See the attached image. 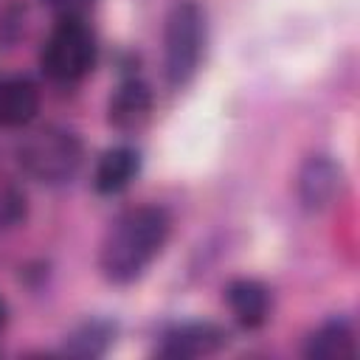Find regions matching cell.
<instances>
[{"label":"cell","instance_id":"obj_1","mask_svg":"<svg viewBox=\"0 0 360 360\" xmlns=\"http://www.w3.org/2000/svg\"><path fill=\"white\" fill-rule=\"evenodd\" d=\"M172 231V219L160 205L127 208L104 233L98 264L107 281L132 284L160 256Z\"/></svg>","mask_w":360,"mask_h":360},{"label":"cell","instance_id":"obj_2","mask_svg":"<svg viewBox=\"0 0 360 360\" xmlns=\"http://www.w3.org/2000/svg\"><path fill=\"white\" fill-rule=\"evenodd\" d=\"M82 158H84V149L79 135L59 124L34 129L17 146V160L22 172L45 186L70 183L82 166Z\"/></svg>","mask_w":360,"mask_h":360},{"label":"cell","instance_id":"obj_3","mask_svg":"<svg viewBox=\"0 0 360 360\" xmlns=\"http://www.w3.org/2000/svg\"><path fill=\"white\" fill-rule=\"evenodd\" d=\"M205 51V11L197 0H177L163 25V73L169 87H186Z\"/></svg>","mask_w":360,"mask_h":360},{"label":"cell","instance_id":"obj_4","mask_svg":"<svg viewBox=\"0 0 360 360\" xmlns=\"http://www.w3.org/2000/svg\"><path fill=\"white\" fill-rule=\"evenodd\" d=\"M96 53V37L84 17H59V22L53 25L42 45L39 65L51 82L76 84L93 70Z\"/></svg>","mask_w":360,"mask_h":360},{"label":"cell","instance_id":"obj_5","mask_svg":"<svg viewBox=\"0 0 360 360\" xmlns=\"http://www.w3.org/2000/svg\"><path fill=\"white\" fill-rule=\"evenodd\" d=\"M343 186V172L329 155H309L295 177L298 202L307 211H323L335 202Z\"/></svg>","mask_w":360,"mask_h":360},{"label":"cell","instance_id":"obj_6","mask_svg":"<svg viewBox=\"0 0 360 360\" xmlns=\"http://www.w3.org/2000/svg\"><path fill=\"white\" fill-rule=\"evenodd\" d=\"M228 343V332L211 321H188L180 326H172L158 346L160 357H205L219 352Z\"/></svg>","mask_w":360,"mask_h":360},{"label":"cell","instance_id":"obj_7","mask_svg":"<svg viewBox=\"0 0 360 360\" xmlns=\"http://www.w3.org/2000/svg\"><path fill=\"white\" fill-rule=\"evenodd\" d=\"M149 115H152V90H149V84L141 82V79H124L110 96L107 121L115 129L132 132V129H141L149 121Z\"/></svg>","mask_w":360,"mask_h":360},{"label":"cell","instance_id":"obj_8","mask_svg":"<svg viewBox=\"0 0 360 360\" xmlns=\"http://www.w3.org/2000/svg\"><path fill=\"white\" fill-rule=\"evenodd\" d=\"M39 112V90L25 76L0 79V127L17 129L37 118Z\"/></svg>","mask_w":360,"mask_h":360},{"label":"cell","instance_id":"obj_9","mask_svg":"<svg viewBox=\"0 0 360 360\" xmlns=\"http://www.w3.org/2000/svg\"><path fill=\"white\" fill-rule=\"evenodd\" d=\"M141 169V152L135 146H112L107 149L93 172V188L98 194H121L138 174Z\"/></svg>","mask_w":360,"mask_h":360},{"label":"cell","instance_id":"obj_10","mask_svg":"<svg viewBox=\"0 0 360 360\" xmlns=\"http://www.w3.org/2000/svg\"><path fill=\"white\" fill-rule=\"evenodd\" d=\"M225 301L245 329H259L270 318V290L256 278H233L225 287Z\"/></svg>","mask_w":360,"mask_h":360},{"label":"cell","instance_id":"obj_11","mask_svg":"<svg viewBox=\"0 0 360 360\" xmlns=\"http://www.w3.org/2000/svg\"><path fill=\"white\" fill-rule=\"evenodd\" d=\"M307 357H321V360H343L354 357V329L346 318H329L323 321L304 346Z\"/></svg>","mask_w":360,"mask_h":360},{"label":"cell","instance_id":"obj_12","mask_svg":"<svg viewBox=\"0 0 360 360\" xmlns=\"http://www.w3.org/2000/svg\"><path fill=\"white\" fill-rule=\"evenodd\" d=\"M112 335H115V323L101 321V318L84 321V323H79V326L68 335L65 352L73 354V357H101V354L110 349Z\"/></svg>","mask_w":360,"mask_h":360},{"label":"cell","instance_id":"obj_13","mask_svg":"<svg viewBox=\"0 0 360 360\" xmlns=\"http://www.w3.org/2000/svg\"><path fill=\"white\" fill-rule=\"evenodd\" d=\"M25 214H28V202H25L22 188L0 177V231H11L22 225Z\"/></svg>","mask_w":360,"mask_h":360},{"label":"cell","instance_id":"obj_14","mask_svg":"<svg viewBox=\"0 0 360 360\" xmlns=\"http://www.w3.org/2000/svg\"><path fill=\"white\" fill-rule=\"evenodd\" d=\"M42 3L59 17H82L93 6V0H42Z\"/></svg>","mask_w":360,"mask_h":360},{"label":"cell","instance_id":"obj_15","mask_svg":"<svg viewBox=\"0 0 360 360\" xmlns=\"http://www.w3.org/2000/svg\"><path fill=\"white\" fill-rule=\"evenodd\" d=\"M6 318H8V307H6V301L0 298V326L6 323Z\"/></svg>","mask_w":360,"mask_h":360}]
</instances>
